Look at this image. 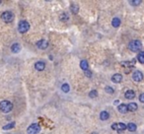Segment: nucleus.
Listing matches in <instances>:
<instances>
[{
	"instance_id": "1",
	"label": "nucleus",
	"mask_w": 144,
	"mask_h": 134,
	"mask_svg": "<svg viewBox=\"0 0 144 134\" xmlns=\"http://www.w3.org/2000/svg\"><path fill=\"white\" fill-rule=\"evenodd\" d=\"M13 108V105L11 102L9 100H2L0 102V111L4 113H7V112H10Z\"/></svg>"
},
{
	"instance_id": "2",
	"label": "nucleus",
	"mask_w": 144,
	"mask_h": 134,
	"mask_svg": "<svg viewBox=\"0 0 144 134\" xmlns=\"http://www.w3.org/2000/svg\"><path fill=\"white\" fill-rule=\"evenodd\" d=\"M128 48L133 52H137L142 48V44L141 41L138 40V39H134V40H131L130 43L128 44Z\"/></svg>"
},
{
	"instance_id": "3",
	"label": "nucleus",
	"mask_w": 144,
	"mask_h": 134,
	"mask_svg": "<svg viewBox=\"0 0 144 134\" xmlns=\"http://www.w3.org/2000/svg\"><path fill=\"white\" fill-rule=\"evenodd\" d=\"M30 29V24L27 21H21L18 25V30L21 34H25L29 31Z\"/></svg>"
},
{
	"instance_id": "4",
	"label": "nucleus",
	"mask_w": 144,
	"mask_h": 134,
	"mask_svg": "<svg viewBox=\"0 0 144 134\" xmlns=\"http://www.w3.org/2000/svg\"><path fill=\"white\" fill-rule=\"evenodd\" d=\"M1 18H2V20H3L5 23H11V22L13 21V19H14V15H13V13L10 12V11H5V12L2 13Z\"/></svg>"
},
{
	"instance_id": "5",
	"label": "nucleus",
	"mask_w": 144,
	"mask_h": 134,
	"mask_svg": "<svg viewBox=\"0 0 144 134\" xmlns=\"http://www.w3.org/2000/svg\"><path fill=\"white\" fill-rule=\"evenodd\" d=\"M39 130H41V127H39V125L38 123H33L31 124L30 126L28 127L27 129V132L29 134H38L39 132Z\"/></svg>"
},
{
	"instance_id": "6",
	"label": "nucleus",
	"mask_w": 144,
	"mask_h": 134,
	"mask_svg": "<svg viewBox=\"0 0 144 134\" xmlns=\"http://www.w3.org/2000/svg\"><path fill=\"white\" fill-rule=\"evenodd\" d=\"M37 46L39 49H46L49 47V41L45 39H39V41H37Z\"/></svg>"
},
{
	"instance_id": "7",
	"label": "nucleus",
	"mask_w": 144,
	"mask_h": 134,
	"mask_svg": "<svg viewBox=\"0 0 144 134\" xmlns=\"http://www.w3.org/2000/svg\"><path fill=\"white\" fill-rule=\"evenodd\" d=\"M132 79H133V81L134 82H140V81H142L143 80V74H142V72H140V71H135V72H133V74H132Z\"/></svg>"
},
{
	"instance_id": "8",
	"label": "nucleus",
	"mask_w": 144,
	"mask_h": 134,
	"mask_svg": "<svg viewBox=\"0 0 144 134\" xmlns=\"http://www.w3.org/2000/svg\"><path fill=\"white\" fill-rule=\"evenodd\" d=\"M35 68H36V70H38V71H43V70H44V68H45V63H44V61H38V62H36V64H35Z\"/></svg>"
},
{
	"instance_id": "9",
	"label": "nucleus",
	"mask_w": 144,
	"mask_h": 134,
	"mask_svg": "<svg viewBox=\"0 0 144 134\" xmlns=\"http://www.w3.org/2000/svg\"><path fill=\"white\" fill-rule=\"evenodd\" d=\"M124 97L127 100H132L135 98V92L133 90H127L124 94Z\"/></svg>"
},
{
	"instance_id": "10",
	"label": "nucleus",
	"mask_w": 144,
	"mask_h": 134,
	"mask_svg": "<svg viewBox=\"0 0 144 134\" xmlns=\"http://www.w3.org/2000/svg\"><path fill=\"white\" fill-rule=\"evenodd\" d=\"M111 81H113L114 83H121L122 81V76L121 74H118V73H116V74H115V75H113V77H111Z\"/></svg>"
},
{
	"instance_id": "11",
	"label": "nucleus",
	"mask_w": 144,
	"mask_h": 134,
	"mask_svg": "<svg viewBox=\"0 0 144 134\" xmlns=\"http://www.w3.org/2000/svg\"><path fill=\"white\" fill-rule=\"evenodd\" d=\"M117 110H118V112H121V113H126L127 112H128V107H127L126 105L122 104V105H119L117 106Z\"/></svg>"
},
{
	"instance_id": "12",
	"label": "nucleus",
	"mask_w": 144,
	"mask_h": 134,
	"mask_svg": "<svg viewBox=\"0 0 144 134\" xmlns=\"http://www.w3.org/2000/svg\"><path fill=\"white\" fill-rule=\"evenodd\" d=\"M126 128H127V125H125L124 123H122V122L116 123V131H117V132H122V131H124Z\"/></svg>"
},
{
	"instance_id": "13",
	"label": "nucleus",
	"mask_w": 144,
	"mask_h": 134,
	"mask_svg": "<svg viewBox=\"0 0 144 134\" xmlns=\"http://www.w3.org/2000/svg\"><path fill=\"white\" fill-rule=\"evenodd\" d=\"M11 50H12V52H14V53H18L20 50H21V45H20L18 43H15V44L12 45Z\"/></svg>"
},
{
	"instance_id": "14",
	"label": "nucleus",
	"mask_w": 144,
	"mask_h": 134,
	"mask_svg": "<svg viewBox=\"0 0 144 134\" xmlns=\"http://www.w3.org/2000/svg\"><path fill=\"white\" fill-rule=\"evenodd\" d=\"M111 25L115 27V28H117V27H119L121 26V19L119 18H114L113 19V21H111Z\"/></svg>"
},
{
	"instance_id": "15",
	"label": "nucleus",
	"mask_w": 144,
	"mask_h": 134,
	"mask_svg": "<svg viewBox=\"0 0 144 134\" xmlns=\"http://www.w3.org/2000/svg\"><path fill=\"white\" fill-rule=\"evenodd\" d=\"M109 117H110V114H109V112H106V111H104V112H102L100 113V118H101L102 120H107Z\"/></svg>"
},
{
	"instance_id": "16",
	"label": "nucleus",
	"mask_w": 144,
	"mask_h": 134,
	"mask_svg": "<svg viewBox=\"0 0 144 134\" xmlns=\"http://www.w3.org/2000/svg\"><path fill=\"white\" fill-rule=\"evenodd\" d=\"M127 107H128V111L129 112H135L138 108L137 104H135V103H130L128 106H127Z\"/></svg>"
},
{
	"instance_id": "17",
	"label": "nucleus",
	"mask_w": 144,
	"mask_h": 134,
	"mask_svg": "<svg viewBox=\"0 0 144 134\" xmlns=\"http://www.w3.org/2000/svg\"><path fill=\"white\" fill-rule=\"evenodd\" d=\"M136 128H137L136 124L133 123V122H129L128 124H127V129H128L129 131H131V132H134L135 130H136Z\"/></svg>"
},
{
	"instance_id": "18",
	"label": "nucleus",
	"mask_w": 144,
	"mask_h": 134,
	"mask_svg": "<svg viewBox=\"0 0 144 134\" xmlns=\"http://www.w3.org/2000/svg\"><path fill=\"white\" fill-rule=\"evenodd\" d=\"M80 67H81L84 71H86V70H88V68H89V64H88V62L86 60H82L80 62Z\"/></svg>"
},
{
	"instance_id": "19",
	"label": "nucleus",
	"mask_w": 144,
	"mask_h": 134,
	"mask_svg": "<svg viewBox=\"0 0 144 134\" xmlns=\"http://www.w3.org/2000/svg\"><path fill=\"white\" fill-rule=\"evenodd\" d=\"M60 21H62V22H67L68 21V19H69V15L67 14V13H62L61 15H60Z\"/></svg>"
},
{
	"instance_id": "20",
	"label": "nucleus",
	"mask_w": 144,
	"mask_h": 134,
	"mask_svg": "<svg viewBox=\"0 0 144 134\" xmlns=\"http://www.w3.org/2000/svg\"><path fill=\"white\" fill-rule=\"evenodd\" d=\"M137 59H138V61H139L140 63L144 64V51L139 52V54L137 55Z\"/></svg>"
},
{
	"instance_id": "21",
	"label": "nucleus",
	"mask_w": 144,
	"mask_h": 134,
	"mask_svg": "<svg viewBox=\"0 0 144 134\" xmlns=\"http://www.w3.org/2000/svg\"><path fill=\"white\" fill-rule=\"evenodd\" d=\"M61 90L64 92V93H68L69 90H70V86L68 85V84H63V85L61 86Z\"/></svg>"
},
{
	"instance_id": "22",
	"label": "nucleus",
	"mask_w": 144,
	"mask_h": 134,
	"mask_svg": "<svg viewBox=\"0 0 144 134\" xmlns=\"http://www.w3.org/2000/svg\"><path fill=\"white\" fill-rule=\"evenodd\" d=\"M15 126V122H10V123H8L7 125H5V126H3V129L4 130H8V129H11Z\"/></svg>"
},
{
	"instance_id": "23",
	"label": "nucleus",
	"mask_w": 144,
	"mask_h": 134,
	"mask_svg": "<svg viewBox=\"0 0 144 134\" xmlns=\"http://www.w3.org/2000/svg\"><path fill=\"white\" fill-rule=\"evenodd\" d=\"M71 11H72V13H74V14L78 13V11H79V7H78L77 5L72 4V5H71Z\"/></svg>"
},
{
	"instance_id": "24",
	"label": "nucleus",
	"mask_w": 144,
	"mask_h": 134,
	"mask_svg": "<svg viewBox=\"0 0 144 134\" xmlns=\"http://www.w3.org/2000/svg\"><path fill=\"white\" fill-rule=\"evenodd\" d=\"M98 96V92L97 91H96V90H93V91H91L90 92V94H89V97L90 98H96V97H97Z\"/></svg>"
},
{
	"instance_id": "25",
	"label": "nucleus",
	"mask_w": 144,
	"mask_h": 134,
	"mask_svg": "<svg viewBox=\"0 0 144 134\" xmlns=\"http://www.w3.org/2000/svg\"><path fill=\"white\" fill-rule=\"evenodd\" d=\"M105 91L107 92L108 94H114V92H115V90L111 88V87H110V86H107V87L105 88Z\"/></svg>"
},
{
	"instance_id": "26",
	"label": "nucleus",
	"mask_w": 144,
	"mask_h": 134,
	"mask_svg": "<svg viewBox=\"0 0 144 134\" xmlns=\"http://www.w3.org/2000/svg\"><path fill=\"white\" fill-rule=\"evenodd\" d=\"M141 3V1L140 0H135V1H129V4H131V5H133V6H137V5H139Z\"/></svg>"
},
{
	"instance_id": "27",
	"label": "nucleus",
	"mask_w": 144,
	"mask_h": 134,
	"mask_svg": "<svg viewBox=\"0 0 144 134\" xmlns=\"http://www.w3.org/2000/svg\"><path fill=\"white\" fill-rule=\"evenodd\" d=\"M84 73H85V75H86V76H87V77H89V78L92 76V72H91L89 69H88V70H86V71H84Z\"/></svg>"
},
{
	"instance_id": "28",
	"label": "nucleus",
	"mask_w": 144,
	"mask_h": 134,
	"mask_svg": "<svg viewBox=\"0 0 144 134\" xmlns=\"http://www.w3.org/2000/svg\"><path fill=\"white\" fill-rule=\"evenodd\" d=\"M139 100L141 103H144V93H142L140 96H139Z\"/></svg>"
},
{
	"instance_id": "29",
	"label": "nucleus",
	"mask_w": 144,
	"mask_h": 134,
	"mask_svg": "<svg viewBox=\"0 0 144 134\" xmlns=\"http://www.w3.org/2000/svg\"><path fill=\"white\" fill-rule=\"evenodd\" d=\"M111 129H114V130H116V123H114L113 125H111Z\"/></svg>"
},
{
	"instance_id": "30",
	"label": "nucleus",
	"mask_w": 144,
	"mask_h": 134,
	"mask_svg": "<svg viewBox=\"0 0 144 134\" xmlns=\"http://www.w3.org/2000/svg\"><path fill=\"white\" fill-rule=\"evenodd\" d=\"M118 102H119L118 100H115V105H117V104H118Z\"/></svg>"
},
{
	"instance_id": "31",
	"label": "nucleus",
	"mask_w": 144,
	"mask_h": 134,
	"mask_svg": "<svg viewBox=\"0 0 144 134\" xmlns=\"http://www.w3.org/2000/svg\"><path fill=\"white\" fill-rule=\"evenodd\" d=\"M0 4H1V1H0Z\"/></svg>"
}]
</instances>
